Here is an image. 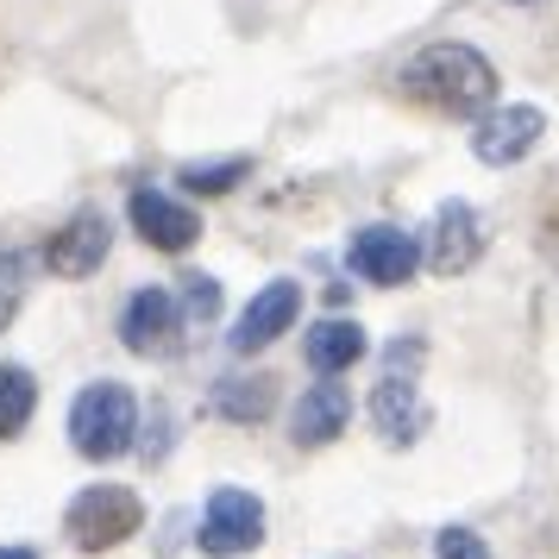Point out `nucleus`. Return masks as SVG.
Wrapping results in <instances>:
<instances>
[{
    "instance_id": "13",
    "label": "nucleus",
    "mask_w": 559,
    "mask_h": 559,
    "mask_svg": "<svg viewBox=\"0 0 559 559\" xmlns=\"http://www.w3.org/2000/svg\"><path fill=\"white\" fill-rule=\"evenodd\" d=\"M371 421H378V433L390 447H415V440L428 433L433 408L421 403V390L408 378H383L378 390H371Z\"/></svg>"
},
{
    "instance_id": "16",
    "label": "nucleus",
    "mask_w": 559,
    "mask_h": 559,
    "mask_svg": "<svg viewBox=\"0 0 559 559\" xmlns=\"http://www.w3.org/2000/svg\"><path fill=\"white\" fill-rule=\"evenodd\" d=\"M32 408H38V378H32L26 365H0V440H13V433H26Z\"/></svg>"
},
{
    "instance_id": "10",
    "label": "nucleus",
    "mask_w": 559,
    "mask_h": 559,
    "mask_svg": "<svg viewBox=\"0 0 559 559\" xmlns=\"http://www.w3.org/2000/svg\"><path fill=\"white\" fill-rule=\"evenodd\" d=\"M127 221H132V233H139L152 252H189V246L202 239V221H195L182 202H170L164 189H132Z\"/></svg>"
},
{
    "instance_id": "8",
    "label": "nucleus",
    "mask_w": 559,
    "mask_h": 559,
    "mask_svg": "<svg viewBox=\"0 0 559 559\" xmlns=\"http://www.w3.org/2000/svg\"><path fill=\"white\" fill-rule=\"evenodd\" d=\"M478 252H484L478 207H472V202H440V207H433L428 246H421V258H428L433 277H465V271L478 264Z\"/></svg>"
},
{
    "instance_id": "15",
    "label": "nucleus",
    "mask_w": 559,
    "mask_h": 559,
    "mask_svg": "<svg viewBox=\"0 0 559 559\" xmlns=\"http://www.w3.org/2000/svg\"><path fill=\"white\" fill-rule=\"evenodd\" d=\"M302 358L314 378H340V371H353L358 358H365V328L346 321V314H333V321H314L302 340Z\"/></svg>"
},
{
    "instance_id": "6",
    "label": "nucleus",
    "mask_w": 559,
    "mask_h": 559,
    "mask_svg": "<svg viewBox=\"0 0 559 559\" xmlns=\"http://www.w3.org/2000/svg\"><path fill=\"white\" fill-rule=\"evenodd\" d=\"M540 132H547V114L540 107H528V102L490 107V114H478V127H472V157L490 164V170H509V164H522L540 145Z\"/></svg>"
},
{
    "instance_id": "14",
    "label": "nucleus",
    "mask_w": 559,
    "mask_h": 559,
    "mask_svg": "<svg viewBox=\"0 0 559 559\" xmlns=\"http://www.w3.org/2000/svg\"><path fill=\"white\" fill-rule=\"evenodd\" d=\"M207 408L221 421H233V428H258L277 408V383L264 378V371H227V378L207 390Z\"/></svg>"
},
{
    "instance_id": "1",
    "label": "nucleus",
    "mask_w": 559,
    "mask_h": 559,
    "mask_svg": "<svg viewBox=\"0 0 559 559\" xmlns=\"http://www.w3.org/2000/svg\"><path fill=\"white\" fill-rule=\"evenodd\" d=\"M396 95L408 107H428V114L478 120V114L497 107V63L465 38H440V45H421L415 57H403Z\"/></svg>"
},
{
    "instance_id": "21",
    "label": "nucleus",
    "mask_w": 559,
    "mask_h": 559,
    "mask_svg": "<svg viewBox=\"0 0 559 559\" xmlns=\"http://www.w3.org/2000/svg\"><path fill=\"white\" fill-rule=\"evenodd\" d=\"M189 289H195V302H189V328H195V321H214V308H221L214 277H189Z\"/></svg>"
},
{
    "instance_id": "18",
    "label": "nucleus",
    "mask_w": 559,
    "mask_h": 559,
    "mask_svg": "<svg viewBox=\"0 0 559 559\" xmlns=\"http://www.w3.org/2000/svg\"><path fill=\"white\" fill-rule=\"evenodd\" d=\"M26 289H32V252H0V333L26 308Z\"/></svg>"
},
{
    "instance_id": "23",
    "label": "nucleus",
    "mask_w": 559,
    "mask_h": 559,
    "mask_svg": "<svg viewBox=\"0 0 559 559\" xmlns=\"http://www.w3.org/2000/svg\"><path fill=\"white\" fill-rule=\"evenodd\" d=\"M0 559H38L32 547H0Z\"/></svg>"
},
{
    "instance_id": "20",
    "label": "nucleus",
    "mask_w": 559,
    "mask_h": 559,
    "mask_svg": "<svg viewBox=\"0 0 559 559\" xmlns=\"http://www.w3.org/2000/svg\"><path fill=\"white\" fill-rule=\"evenodd\" d=\"M534 221H540V227H534V239H540V252H547V258L559 264V182L547 189V202H540V214H534Z\"/></svg>"
},
{
    "instance_id": "17",
    "label": "nucleus",
    "mask_w": 559,
    "mask_h": 559,
    "mask_svg": "<svg viewBox=\"0 0 559 559\" xmlns=\"http://www.w3.org/2000/svg\"><path fill=\"white\" fill-rule=\"evenodd\" d=\"M246 170H252V157H214V164H182L177 182L189 195H227L246 182Z\"/></svg>"
},
{
    "instance_id": "2",
    "label": "nucleus",
    "mask_w": 559,
    "mask_h": 559,
    "mask_svg": "<svg viewBox=\"0 0 559 559\" xmlns=\"http://www.w3.org/2000/svg\"><path fill=\"white\" fill-rule=\"evenodd\" d=\"M132 440H139V396H132L127 383H88L76 390V403H70V447L82 459H107L132 453Z\"/></svg>"
},
{
    "instance_id": "12",
    "label": "nucleus",
    "mask_w": 559,
    "mask_h": 559,
    "mask_svg": "<svg viewBox=\"0 0 559 559\" xmlns=\"http://www.w3.org/2000/svg\"><path fill=\"white\" fill-rule=\"evenodd\" d=\"M346 415H353L346 383L321 378L314 390H302V396H296V408H289V440H296V447H328V440H340V433H346Z\"/></svg>"
},
{
    "instance_id": "11",
    "label": "nucleus",
    "mask_w": 559,
    "mask_h": 559,
    "mask_svg": "<svg viewBox=\"0 0 559 559\" xmlns=\"http://www.w3.org/2000/svg\"><path fill=\"white\" fill-rule=\"evenodd\" d=\"M182 333V308L170 289H132L120 308V346L127 353H164Z\"/></svg>"
},
{
    "instance_id": "4",
    "label": "nucleus",
    "mask_w": 559,
    "mask_h": 559,
    "mask_svg": "<svg viewBox=\"0 0 559 559\" xmlns=\"http://www.w3.org/2000/svg\"><path fill=\"white\" fill-rule=\"evenodd\" d=\"M195 547L207 559H239L264 547V503L239 484H221L202 509V528H195Z\"/></svg>"
},
{
    "instance_id": "9",
    "label": "nucleus",
    "mask_w": 559,
    "mask_h": 559,
    "mask_svg": "<svg viewBox=\"0 0 559 559\" xmlns=\"http://www.w3.org/2000/svg\"><path fill=\"white\" fill-rule=\"evenodd\" d=\"M296 308H302V283H296V277L264 283L252 302L239 308L227 346H233V353H264V346H277L283 333H289V321H296Z\"/></svg>"
},
{
    "instance_id": "3",
    "label": "nucleus",
    "mask_w": 559,
    "mask_h": 559,
    "mask_svg": "<svg viewBox=\"0 0 559 559\" xmlns=\"http://www.w3.org/2000/svg\"><path fill=\"white\" fill-rule=\"evenodd\" d=\"M139 522H145V503H139V490H127V484H88L63 509V534H70V547H82V554H107V547L132 540Z\"/></svg>"
},
{
    "instance_id": "5",
    "label": "nucleus",
    "mask_w": 559,
    "mask_h": 559,
    "mask_svg": "<svg viewBox=\"0 0 559 559\" xmlns=\"http://www.w3.org/2000/svg\"><path fill=\"white\" fill-rule=\"evenodd\" d=\"M107 252H114V221H107L102 207H76V214L45 239V271L63 277V283H82L107 264Z\"/></svg>"
},
{
    "instance_id": "19",
    "label": "nucleus",
    "mask_w": 559,
    "mask_h": 559,
    "mask_svg": "<svg viewBox=\"0 0 559 559\" xmlns=\"http://www.w3.org/2000/svg\"><path fill=\"white\" fill-rule=\"evenodd\" d=\"M433 559H490V540H484L478 528L453 522V528H440V534H433Z\"/></svg>"
},
{
    "instance_id": "7",
    "label": "nucleus",
    "mask_w": 559,
    "mask_h": 559,
    "mask_svg": "<svg viewBox=\"0 0 559 559\" xmlns=\"http://www.w3.org/2000/svg\"><path fill=\"white\" fill-rule=\"evenodd\" d=\"M346 264H353L365 283H383V289H396V283H408L415 271H421V239L403 227H358L353 233V252H346Z\"/></svg>"
},
{
    "instance_id": "22",
    "label": "nucleus",
    "mask_w": 559,
    "mask_h": 559,
    "mask_svg": "<svg viewBox=\"0 0 559 559\" xmlns=\"http://www.w3.org/2000/svg\"><path fill=\"white\" fill-rule=\"evenodd\" d=\"M421 353H428L421 340H396V346H390V378H408V383H415V365H421Z\"/></svg>"
}]
</instances>
